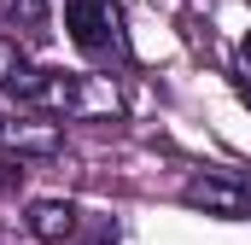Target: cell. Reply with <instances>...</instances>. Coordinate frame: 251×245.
<instances>
[{
    "label": "cell",
    "instance_id": "4",
    "mask_svg": "<svg viewBox=\"0 0 251 245\" xmlns=\"http://www.w3.org/2000/svg\"><path fill=\"white\" fill-rule=\"evenodd\" d=\"M0 18H6V29L24 24V35H41V24H47V0H0Z\"/></svg>",
    "mask_w": 251,
    "mask_h": 245
},
{
    "label": "cell",
    "instance_id": "6",
    "mask_svg": "<svg viewBox=\"0 0 251 245\" xmlns=\"http://www.w3.org/2000/svg\"><path fill=\"white\" fill-rule=\"evenodd\" d=\"M88 245H117V222H111V216H100V222H94V234H88Z\"/></svg>",
    "mask_w": 251,
    "mask_h": 245
},
{
    "label": "cell",
    "instance_id": "5",
    "mask_svg": "<svg viewBox=\"0 0 251 245\" xmlns=\"http://www.w3.org/2000/svg\"><path fill=\"white\" fill-rule=\"evenodd\" d=\"M6 140H12L18 152H53V146H59V128H53V122H47V128H18V122H12Z\"/></svg>",
    "mask_w": 251,
    "mask_h": 245
},
{
    "label": "cell",
    "instance_id": "1",
    "mask_svg": "<svg viewBox=\"0 0 251 245\" xmlns=\"http://www.w3.org/2000/svg\"><path fill=\"white\" fill-rule=\"evenodd\" d=\"M64 29H70V41L88 53V59H117L123 53V35H117V12L105 6V0H70L64 6Z\"/></svg>",
    "mask_w": 251,
    "mask_h": 245
},
{
    "label": "cell",
    "instance_id": "2",
    "mask_svg": "<svg viewBox=\"0 0 251 245\" xmlns=\"http://www.w3.org/2000/svg\"><path fill=\"white\" fill-rule=\"evenodd\" d=\"M181 198H187L193 210H204V216H251V181L234 175V170H204V175H193V181L181 187Z\"/></svg>",
    "mask_w": 251,
    "mask_h": 245
},
{
    "label": "cell",
    "instance_id": "7",
    "mask_svg": "<svg viewBox=\"0 0 251 245\" xmlns=\"http://www.w3.org/2000/svg\"><path fill=\"white\" fill-rule=\"evenodd\" d=\"M240 88H246V94H251V35H246V41H240Z\"/></svg>",
    "mask_w": 251,
    "mask_h": 245
},
{
    "label": "cell",
    "instance_id": "3",
    "mask_svg": "<svg viewBox=\"0 0 251 245\" xmlns=\"http://www.w3.org/2000/svg\"><path fill=\"white\" fill-rule=\"evenodd\" d=\"M29 234L47 245H59L76 234V204H59V198H41V204H29Z\"/></svg>",
    "mask_w": 251,
    "mask_h": 245
}]
</instances>
